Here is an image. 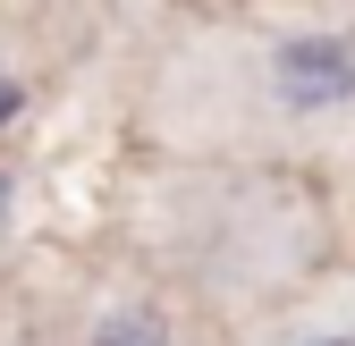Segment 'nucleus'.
<instances>
[{
  "instance_id": "f03ea898",
  "label": "nucleus",
  "mask_w": 355,
  "mask_h": 346,
  "mask_svg": "<svg viewBox=\"0 0 355 346\" xmlns=\"http://www.w3.org/2000/svg\"><path fill=\"white\" fill-rule=\"evenodd\" d=\"M94 346H161V321L153 313H119V321H102Z\"/></svg>"
},
{
  "instance_id": "7ed1b4c3",
  "label": "nucleus",
  "mask_w": 355,
  "mask_h": 346,
  "mask_svg": "<svg viewBox=\"0 0 355 346\" xmlns=\"http://www.w3.org/2000/svg\"><path fill=\"white\" fill-rule=\"evenodd\" d=\"M9 118H17V84L0 76V127H9Z\"/></svg>"
},
{
  "instance_id": "39448f33",
  "label": "nucleus",
  "mask_w": 355,
  "mask_h": 346,
  "mask_svg": "<svg viewBox=\"0 0 355 346\" xmlns=\"http://www.w3.org/2000/svg\"><path fill=\"white\" fill-rule=\"evenodd\" d=\"M0 203H9V186H0Z\"/></svg>"
},
{
  "instance_id": "20e7f679",
  "label": "nucleus",
  "mask_w": 355,
  "mask_h": 346,
  "mask_svg": "<svg viewBox=\"0 0 355 346\" xmlns=\"http://www.w3.org/2000/svg\"><path fill=\"white\" fill-rule=\"evenodd\" d=\"M313 346H355V338H313Z\"/></svg>"
},
{
  "instance_id": "f257e3e1",
  "label": "nucleus",
  "mask_w": 355,
  "mask_h": 346,
  "mask_svg": "<svg viewBox=\"0 0 355 346\" xmlns=\"http://www.w3.org/2000/svg\"><path fill=\"white\" fill-rule=\"evenodd\" d=\"M279 84H288V102H347L355 68H347V51H330V42H296V51L279 60Z\"/></svg>"
}]
</instances>
